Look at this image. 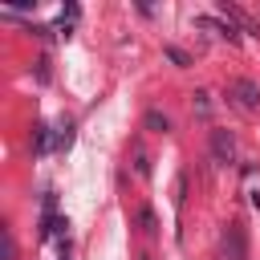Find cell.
<instances>
[{"label": "cell", "instance_id": "obj_1", "mask_svg": "<svg viewBox=\"0 0 260 260\" xmlns=\"http://www.w3.org/2000/svg\"><path fill=\"white\" fill-rule=\"evenodd\" d=\"M228 98L232 106H240L244 114H260V85L252 77H232L228 81Z\"/></svg>", "mask_w": 260, "mask_h": 260}, {"label": "cell", "instance_id": "obj_2", "mask_svg": "<svg viewBox=\"0 0 260 260\" xmlns=\"http://www.w3.org/2000/svg\"><path fill=\"white\" fill-rule=\"evenodd\" d=\"M223 260H248V236H244V223H228L223 228Z\"/></svg>", "mask_w": 260, "mask_h": 260}, {"label": "cell", "instance_id": "obj_3", "mask_svg": "<svg viewBox=\"0 0 260 260\" xmlns=\"http://www.w3.org/2000/svg\"><path fill=\"white\" fill-rule=\"evenodd\" d=\"M211 154H215V162H232L236 158V134L232 130H211Z\"/></svg>", "mask_w": 260, "mask_h": 260}, {"label": "cell", "instance_id": "obj_4", "mask_svg": "<svg viewBox=\"0 0 260 260\" xmlns=\"http://www.w3.org/2000/svg\"><path fill=\"white\" fill-rule=\"evenodd\" d=\"M142 122H146V130H154V134H167V130H171V118H167L162 110H146Z\"/></svg>", "mask_w": 260, "mask_h": 260}, {"label": "cell", "instance_id": "obj_5", "mask_svg": "<svg viewBox=\"0 0 260 260\" xmlns=\"http://www.w3.org/2000/svg\"><path fill=\"white\" fill-rule=\"evenodd\" d=\"M134 223H138V232H142V236H154V232H158V219H154V211H150V207H138Z\"/></svg>", "mask_w": 260, "mask_h": 260}, {"label": "cell", "instance_id": "obj_6", "mask_svg": "<svg viewBox=\"0 0 260 260\" xmlns=\"http://www.w3.org/2000/svg\"><path fill=\"white\" fill-rule=\"evenodd\" d=\"M53 142H57V138H53V130H49V126H37V142H32V146H37V154H45Z\"/></svg>", "mask_w": 260, "mask_h": 260}, {"label": "cell", "instance_id": "obj_7", "mask_svg": "<svg viewBox=\"0 0 260 260\" xmlns=\"http://www.w3.org/2000/svg\"><path fill=\"white\" fill-rule=\"evenodd\" d=\"M162 53H167V61H175V65H191V57H187V53H183L179 45H167Z\"/></svg>", "mask_w": 260, "mask_h": 260}, {"label": "cell", "instance_id": "obj_8", "mask_svg": "<svg viewBox=\"0 0 260 260\" xmlns=\"http://www.w3.org/2000/svg\"><path fill=\"white\" fill-rule=\"evenodd\" d=\"M69 142H73V126H69V122H65V126H57V146H61V150H65V146H69Z\"/></svg>", "mask_w": 260, "mask_h": 260}, {"label": "cell", "instance_id": "obj_9", "mask_svg": "<svg viewBox=\"0 0 260 260\" xmlns=\"http://www.w3.org/2000/svg\"><path fill=\"white\" fill-rule=\"evenodd\" d=\"M4 260H16V240H12L8 228H4Z\"/></svg>", "mask_w": 260, "mask_h": 260}, {"label": "cell", "instance_id": "obj_10", "mask_svg": "<svg viewBox=\"0 0 260 260\" xmlns=\"http://www.w3.org/2000/svg\"><path fill=\"white\" fill-rule=\"evenodd\" d=\"M134 171H138V175H150V162H146L142 150H138V158H134Z\"/></svg>", "mask_w": 260, "mask_h": 260}, {"label": "cell", "instance_id": "obj_11", "mask_svg": "<svg viewBox=\"0 0 260 260\" xmlns=\"http://www.w3.org/2000/svg\"><path fill=\"white\" fill-rule=\"evenodd\" d=\"M207 106H211V102H207V93L199 89V93H195V110H199V114H207Z\"/></svg>", "mask_w": 260, "mask_h": 260}, {"label": "cell", "instance_id": "obj_12", "mask_svg": "<svg viewBox=\"0 0 260 260\" xmlns=\"http://www.w3.org/2000/svg\"><path fill=\"white\" fill-rule=\"evenodd\" d=\"M37 77H41V81H49V61H45V57L37 61Z\"/></svg>", "mask_w": 260, "mask_h": 260}, {"label": "cell", "instance_id": "obj_13", "mask_svg": "<svg viewBox=\"0 0 260 260\" xmlns=\"http://www.w3.org/2000/svg\"><path fill=\"white\" fill-rule=\"evenodd\" d=\"M142 260H150V256H142Z\"/></svg>", "mask_w": 260, "mask_h": 260}]
</instances>
